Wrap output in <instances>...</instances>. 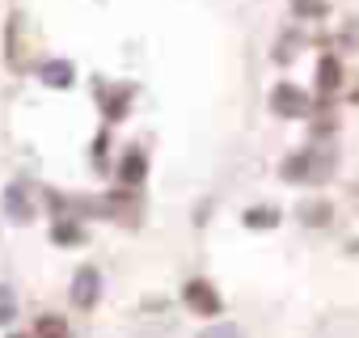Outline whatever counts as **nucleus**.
Instances as JSON below:
<instances>
[{"instance_id": "6", "label": "nucleus", "mask_w": 359, "mask_h": 338, "mask_svg": "<svg viewBox=\"0 0 359 338\" xmlns=\"http://www.w3.org/2000/svg\"><path fill=\"white\" fill-rule=\"evenodd\" d=\"M39 81H43L47 89H72L76 68H72V60H43V64H39Z\"/></svg>"}, {"instance_id": "15", "label": "nucleus", "mask_w": 359, "mask_h": 338, "mask_svg": "<svg viewBox=\"0 0 359 338\" xmlns=\"http://www.w3.org/2000/svg\"><path fill=\"white\" fill-rule=\"evenodd\" d=\"M127 102H131V89H118V93L110 97V106H106V114H110V119H123V114H127Z\"/></svg>"}, {"instance_id": "13", "label": "nucleus", "mask_w": 359, "mask_h": 338, "mask_svg": "<svg viewBox=\"0 0 359 338\" xmlns=\"http://www.w3.org/2000/svg\"><path fill=\"white\" fill-rule=\"evenodd\" d=\"M13 317H18V296H13L9 288H0V325L13 321Z\"/></svg>"}, {"instance_id": "1", "label": "nucleus", "mask_w": 359, "mask_h": 338, "mask_svg": "<svg viewBox=\"0 0 359 338\" xmlns=\"http://www.w3.org/2000/svg\"><path fill=\"white\" fill-rule=\"evenodd\" d=\"M330 169H334V156L330 152H296L283 165V178L287 182H325Z\"/></svg>"}, {"instance_id": "3", "label": "nucleus", "mask_w": 359, "mask_h": 338, "mask_svg": "<svg viewBox=\"0 0 359 338\" xmlns=\"http://www.w3.org/2000/svg\"><path fill=\"white\" fill-rule=\"evenodd\" d=\"M187 304H191L199 317H216V313L224 309V304H220V292H216L208 279H191V283H187Z\"/></svg>"}, {"instance_id": "17", "label": "nucleus", "mask_w": 359, "mask_h": 338, "mask_svg": "<svg viewBox=\"0 0 359 338\" xmlns=\"http://www.w3.org/2000/svg\"><path fill=\"white\" fill-rule=\"evenodd\" d=\"M13 338H30V334H13Z\"/></svg>"}, {"instance_id": "10", "label": "nucleus", "mask_w": 359, "mask_h": 338, "mask_svg": "<svg viewBox=\"0 0 359 338\" xmlns=\"http://www.w3.org/2000/svg\"><path fill=\"white\" fill-rule=\"evenodd\" d=\"M34 338H68V321H64V317H55V313H47V317H39Z\"/></svg>"}, {"instance_id": "5", "label": "nucleus", "mask_w": 359, "mask_h": 338, "mask_svg": "<svg viewBox=\"0 0 359 338\" xmlns=\"http://www.w3.org/2000/svg\"><path fill=\"white\" fill-rule=\"evenodd\" d=\"M5 212H9V220H18V224H30L34 220V203H30V191L22 187V182H9L5 187Z\"/></svg>"}, {"instance_id": "14", "label": "nucleus", "mask_w": 359, "mask_h": 338, "mask_svg": "<svg viewBox=\"0 0 359 338\" xmlns=\"http://www.w3.org/2000/svg\"><path fill=\"white\" fill-rule=\"evenodd\" d=\"M292 9H296L300 18H325V5H321V0H292Z\"/></svg>"}, {"instance_id": "7", "label": "nucleus", "mask_w": 359, "mask_h": 338, "mask_svg": "<svg viewBox=\"0 0 359 338\" xmlns=\"http://www.w3.org/2000/svg\"><path fill=\"white\" fill-rule=\"evenodd\" d=\"M144 174H148V156H144L140 148H131V152L123 156L118 178H123V187H140V182H144Z\"/></svg>"}, {"instance_id": "9", "label": "nucleus", "mask_w": 359, "mask_h": 338, "mask_svg": "<svg viewBox=\"0 0 359 338\" xmlns=\"http://www.w3.org/2000/svg\"><path fill=\"white\" fill-rule=\"evenodd\" d=\"M51 237H55V245H81V241H85V229H81L76 220H60V224L51 229Z\"/></svg>"}, {"instance_id": "8", "label": "nucleus", "mask_w": 359, "mask_h": 338, "mask_svg": "<svg viewBox=\"0 0 359 338\" xmlns=\"http://www.w3.org/2000/svg\"><path fill=\"white\" fill-rule=\"evenodd\" d=\"M338 85H342L338 60H334V55H321V64H317V89H321V93H334Z\"/></svg>"}, {"instance_id": "4", "label": "nucleus", "mask_w": 359, "mask_h": 338, "mask_svg": "<svg viewBox=\"0 0 359 338\" xmlns=\"http://www.w3.org/2000/svg\"><path fill=\"white\" fill-rule=\"evenodd\" d=\"M97 296H102V275H97L93 266H81L76 279H72V304H76V309H93Z\"/></svg>"}, {"instance_id": "12", "label": "nucleus", "mask_w": 359, "mask_h": 338, "mask_svg": "<svg viewBox=\"0 0 359 338\" xmlns=\"http://www.w3.org/2000/svg\"><path fill=\"white\" fill-rule=\"evenodd\" d=\"M300 220H304V224H313V229L330 224V203H304V208H300Z\"/></svg>"}, {"instance_id": "11", "label": "nucleus", "mask_w": 359, "mask_h": 338, "mask_svg": "<svg viewBox=\"0 0 359 338\" xmlns=\"http://www.w3.org/2000/svg\"><path fill=\"white\" fill-rule=\"evenodd\" d=\"M245 224L250 229H275L279 224V208H250L245 212Z\"/></svg>"}, {"instance_id": "2", "label": "nucleus", "mask_w": 359, "mask_h": 338, "mask_svg": "<svg viewBox=\"0 0 359 338\" xmlns=\"http://www.w3.org/2000/svg\"><path fill=\"white\" fill-rule=\"evenodd\" d=\"M271 110L283 114V119H300V114H309V93L283 81V85H275V93H271Z\"/></svg>"}, {"instance_id": "16", "label": "nucleus", "mask_w": 359, "mask_h": 338, "mask_svg": "<svg viewBox=\"0 0 359 338\" xmlns=\"http://www.w3.org/2000/svg\"><path fill=\"white\" fill-rule=\"evenodd\" d=\"M203 338H241V334H237V325H212V330H203Z\"/></svg>"}]
</instances>
